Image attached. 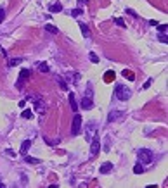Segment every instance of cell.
I'll return each mask as SVG.
<instances>
[{"label":"cell","mask_w":168,"mask_h":188,"mask_svg":"<svg viewBox=\"0 0 168 188\" xmlns=\"http://www.w3.org/2000/svg\"><path fill=\"white\" fill-rule=\"evenodd\" d=\"M21 116H23V118H24V119H31V118H33V114H31V110H28V109H26V110H23V112H21Z\"/></svg>","instance_id":"ffe728a7"},{"label":"cell","mask_w":168,"mask_h":188,"mask_svg":"<svg viewBox=\"0 0 168 188\" xmlns=\"http://www.w3.org/2000/svg\"><path fill=\"white\" fill-rule=\"evenodd\" d=\"M21 60H23V59H12V60H9V66H18Z\"/></svg>","instance_id":"4316f807"},{"label":"cell","mask_w":168,"mask_h":188,"mask_svg":"<svg viewBox=\"0 0 168 188\" xmlns=\"http://www.w3.org/2000/svg\"><path fill=\"white\" fill-rule=\"evenodd\" d=\"M167 28H168L167 24H159V26H158V31H159V33H167Z\"/></svg>","instance_id":"484cf974"},{"label":"cell","mask_w":168,"mask_h":188,"mask_svg":"<svg viewBox=\"0 0 168 188\" xmlns=\"http://www.w3.org/2000/svg\"><path fill=\"white\" fill-rule=\"evenodd\" d=\"M120 118H123V110H113V112H109V116H108V123H114Z\"/></svg>","instance_id":"ba28073f"},{"label":"cell","mask_w":168,"mask_h":188,"mask_svg":"<svg viewBox=\"0 0 168 188\" xmlns=\"http://www.w3.org/2000/svg\"><path fill=\"white\" fill-rule=\"evenodd\" d=\"M80 129H81V116H80V114H75V118H73V126H71V135L76 136L80 133Z\"/></svg>","instance_id":"3957f363"},{"label":"cell","mask_w":168,"mask_h":188,"mask_svg":"<svg viewBox=\"0 0 168 188\" xmlns=\"http://www.w3.org/2000/svg\"><path fill=\"white\" fill-rule=\"evenodd\" d=\"M114 23H116L118 26H121V28H125V21L121 19V17H116V19H114Z\"/></svg>","instance_id":"d4e9b609"},{"label":"cell","mask_w":168,"mask_h":188,"mask_svg":"<svg viewBox=\"0 0 168 188\" xmlns=\"http://www.w3.org/2000/svg\"><path fill=\"white\" fill-rule=\"evenodd\" d=\"M121 74H123V76H125V78H127V79H130V81H134V79H135V74H134L132 71H127V69H123V71H121Z\"/></svg>","instance_id":"9a60e30c"},{"label":"cell","mask_w":168,"mask_h":188,"mask_svg":"<svg viewBox=\"0 0 168 188\" xmlns=\"http://www.w3.org/2000/svg\"><path fill=\"white\" fill-rule=\"evenodd\" d=\"M137 159L142 164H149L153 160V152L147 149H140V150H137Z\"/></svg>","instance_id":"7a4b0ae2"},{"label":"cell","mask_w":168,"mask_h":188,"mask_svg":"<svg viewBox=\"0 0 168 188\" xmlns=\"http://www.w3.org/2000/svg\"><path fill=\"white\" fill-rule=\"evenodd\" d=\"M68 99H69V105H71V110H78V104H76V99H75V95L73 93H69L68 95Z\"/></svg>","instance_id":"8fae6325"},{"label":"cell","mask_w":168,"mask_h":188,"mask_svg":"<svg viewBox=\"0 0 168 188\" xmlns=\"http://www.w3.org/2000/svg\"><path fill=\"white\" fill-rule=\"evenodd\" d=\"M0 52H2V47H0Z\"/></svg>","instance_id":"d6a6232c"},{"label":"cell","mask_w":168,"mask_h":188,"mask_svg":"<svg viewBox=\"0 0 168 188\" xmlns=\"http://www.w3.org/2000/svg\"><path fill=\"white\" fill-rule=\"evenodd\" d=\"M4 17H5V10H4V7H0V23L4 21Z\"/></svg>","instance_id":"83f0119b"},{"label":"cell","mask_w":168,"mask_h":188,"mask_svg":"<svg viewBox=\"0 0 168 188\" xmlns=\"http://www.w3.org/2000/svg\"><path fill=\"white\" fill-rule=\"evenodd\" d=\"M30 76V69H21V73H19V79H18V88H23V81H24V78H28Z\"/></svg>","instance_id":"8992f818"},{"label":"cell","mask_w":168,"mask_h":188,"mask_svg":"<svg viewBox=\"0 0 168 188\" xmlns=\"http://www.w3.org/2000/svg\"><path fill=\"white\" fill-rule=\"evenodd\" d=\"M45 30L49 31V33H54V35H56V33H59V30H57L54 24H47V26H45Z\"/></svg>","instance_id":"ac0fdd59"},{"label":"cell","mask_w":168,"mask_h":188,"mask_svg":"<svg viewBox=\"0 0 168 188\" xmlns=\"http://www.w3.org/2000/svg\"><path fill=\"white\" fill-rule=\"evenodd\" d=\"M153 81H154V79H153V78H149L147 81H146V83H144V88H149V86H151V83H153Z\"/></svg>","instance_id":"f1b7e54d"},{"label":"cell","mask_w":168,"mask_h":188,"mask_svg":"<svg viewBox=\"0 0 168 188\" xmlns=\"http://www.w3.org/2000/svg\"><path fill=\"white\" fill-rule=\"evenodd\" d=\"M24 159H26V162H30V164H38L40 159H35V157H28L26 154H24Z\"/></svg>","instance_id":"d6986e66"},{"label":"cell","mask_w":168,"mask_h":188,"mask_svg":"<svg viewBox=\"0 0 168 188\" xmlns=\"http://www.w3.org/2000/svg\"><path fill=\"white\" fill-rule=\"evenodd\" d=\"M92 107H94V100L90 99V97H87V95H85V97L81 99V109L89 110V109H92Z\"/></svg>","instance_id":"52a82bcc"},{"label":"cell","mask_w":168,"mask_h":188,"mask_svg":"<svg viewBox=\"0 0 168 188\" xmlns=\"http://www.w3.org/2000/svg\"><path fill=\"white\" fill-rule=\"evenodd\" d=\"M134 173H135V174H140V173H144V168H142L140 164H137V166L134 168Z\"/></svg>","instance_id":"7402d4cb"},{"label":"cell","mask_w":168,"mask_h":188,"mask_svg":"<svg viewBox=\"0 0 168 188\" xmlns=\"http://www.w3.org/2000/svg\"><path fill=\"white\" fill-rule=\"evenodd\" d=\"M49 9H50V12H61V10H62V4H61V2H56V4L50 5Z\"/></svg>","instance_id":"5bb4252c"},{"label":"cell","mask_w":168,"mask_h":188,"mask_svg":"<svg viewBox=\"0 0 168 188\" xmlns=\"http://www.w3.org/2000/svg\"><path fill=\"white\" fill-rule=\"evenodd\" d=\"M37 68H38V71H42V73H47V71H49L47 62H37Z\"/></svg>","instance_id":"2e32d148"},{"label":"cell","mask_w":168,"mask_h":188,"mask_svg":"<svg viewBox=\"0 0 168 188\" xmlns=\"http://www.w3.org/2000/svg\"><path fill=\"white\" fill-rule=\"evenodd\" d=\"M47 109V105H45V102L43 100H35V110L38 112V114H43Z\"/></svg>","instance_id":"9c48e42d"},{"label":"cell","mask_w":168,"mask_h":188,"mask_svg":"<svg viewBox=\"0 0 168 188\" xmlns=\"http://www.w3.org/2000/svg\"><path fill=\"white\" fill-rule=\"evenodd\" d=\"M99 171H101V174H108V173L113 171V164H111V162H104V164L101 166Z\"/></svg>","instance_id":"30bf717a"},{"label":"cell","mask_w":168,"mask_h":188,"mask_svg":"<svg viewBox=\"0 0 168 188\" xmlns=\"http://www.w3.org/2000/svg\"><path fill=\"white\" fill-rule=\"evenodd\" d=\"M57 79H59V85H61V88H62V90H66V88H68V86H66V83H64L62 79H61V78H57Z\"/></svg>","instance_id":"f546056e"},{"label":"cell","mask_w":168,"mask_h":188,"mask_svg":"<svg viewBox=\"0 0 168 188\" xmlns=\"http://www.w3.org/2000/svg\"><path fill=\"white\" fill-rule=\"evenodd\" d=\"M95 135H97V126H95V123H94V121H90L89 124H87V140L90 142Z\"/></svg>","instance_id":"5b68a950"},{"label":"cell","mask_w":168,"mask_h":188,"mask_svg":"<svg viewBox=\"0 0 168 188\" xmlns=\"http://www.w3.org/2000/svg\"><path fill=\"white\" fill-rule=\"evenodd\" d=\"M114 95L118 97L120 100H128L132 97V90L128 86H125V85H116V88H114Z\"/></svg>","instance_id":"6da1fadb"},{"label":"cell","mask_w":168,"mask_h":188,"mask_svg":"<svg viewBox=\"0 0 168 188\" xmlns=\"http://www.w3.org/2000/svg\"><path fill=\"white\" fill-rule=\"evenodd\" d=\"M80 14H83V10H81V9H75V10H71V16H73V17H78Z\"/></svg>","instance_id":"603a6c76"},{"label":"cell","mask_w":168,"mask_h":188,"mask_svg":"<svg viewBox=\"0 0 168 188\" xmlns=\"http://www.w3.org/2000/svg\"><path fill=\"white\" fill-rule=\"evenodd\" d=\"M90 62H95V64L99 62V57H97V55H95L94 52H90Z\"/></svg>","instance_id":"cb8c5ba5"},{"label":"cell","mask_w":168,"mask_h":188,"mask_svg":"<svg viewBox=\"0 0 168 188\" xmlns=\"http://www.w3.org/2000/svg\"><path fill=\"white\" fill-rule=\"evenodd\" d=\"M158 38H159V41H163V43H168V36H167V33H159V35H158Z\"/></svg>","instance_id":"44dd1931"},{"label":"cell","mask_w":168,"mask_h":188,"mask_svg":"<svg viewBox=\"0 0 168 188\" xmlns=\"http://www.w3.org/2000/svg\"><path fill=\"white\" fill-rule=\"evenodd\" d=\"M104 81H106V83H113V81H114V71L104 73Z\"/></svg>","instance_id":"4fadbf2b"},{"label":"cell","mask_w":168,"mask_h":188,"mask_svg":"<svg viewBox=\"0 0 168 188\" xmlns=\"http://www.w3.org/2000/svg\"><path fill=\"white\" fill-rule=\"evenodd\" d=\"M127 12H128V14L132 16V17H137V14H135V12H134L132 9H127Z\"/></svg>","instance_id":"4dcf8cb0"},{"label":"cell","mask_w":168,"mask_h":188,"mask_svg":"<svg viewBox=\"0 0 168 188\" xmlns=\"http://www.w3.org/2000/svg\"><path fill=\"white\" fill-rule=\"evenodd\" d=\"M30 147H31V140H24V142L21 143V154L24 155V154L30 150Z\"/></svg>","instance_id":"7c38bea8"},{"label":"cell","mask_w":168,"mask_h":188,"mask_svg":"<svg viewBox=\"0 0 168 188\" xmlns=\"http://www.w3.org/2000/svg\"><path fill=\"white\" fill-rule=\"evenodd\" d=\"M5 152H7V155H12V157H14V155H16V154H14V152H12V150H5Z\"/></svg>","instance_id":"1f68e13d"},{"label":"cell","mask_w":168,"mask_h":188,"mask_svg":"<svg viewBox=\"0 0 168 188\" xmlns=\"http://www.w3.org/2000/svg\"><path fill=\"white\" fill-rule=\"evenodd\" d=\"M80 30H81V35H83L85 38H89V36H90V31H89V28H87L85 24H81V23H80Z\"/></svg>","instance_id":"e0dca14e"},{"label":"cell","mask_w":168,"mask_h":188,"mask_svg":"<svg viewBox=\"0 0 168 188\" xmlns=\"http://www.w3.org/2000/svg\"><path fill=\"white\" fill-rule=\"evenodd\" d=\"M90 142H92V145H90V157H95L101 150V142H99V138H97V135L90 140Z\"/></svg>","instance_id":"277c9868"}]
</instances>
